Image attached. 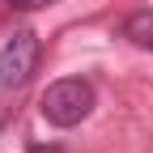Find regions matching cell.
<instances>
[{
    "mask_svg": "<svg viewBox=\"0 0 153 153\" xmlns=\"http://www.w3.org/2000/svg\"><path fill=\"white\" fill-rule=\"evenodd\" d=\"M47 4H55V0H9V9H17V13H34V9H47Z\"/></svg>",
    "mask_w": 153,
    "mask_h": 153,
    "instance_id": "4",
    "label": "cell"
},
{
    "mask_svg": "<svg viewBox=\"0 0 153 153\" xmlns=\"http://www.w3.org/2000/svg\"><path fill=\"white\" fill-rule=\"evenodd\" d=\"M123 38L136 43V47H145V51H153V9L132 13L128 22H123Z\"/></svg>",
    "mask_w": 153,
    "mask_h": 153,
    "instance_id": "3",
    "label": "cell"
},
{
    "mask_svg": "<svg viewBox=\"0 0 153 153\" xmlns=\"http://www.w3.org/2000/svg\"><path fill=\"white\" fill-rule=\"evenodd\" d=\"M38 55H43V43H38V34L30 30H17L4 51H0V85L4 89H17V85H26L34 68H38Z\"/></svg>",
    "mask_w": 153,
    "mask_h": 153,
    "instance_id": "2",
    "label": "cell"
},
{
    "mask_svg": "<svg viewBox=\"0 0 153 153\" xmlns=\"http://www.w3.org/2000/svg\"><path fill=\"white\" fill-rule=\"evenodd\" d=\"M38 106H43V119H47V123H55V128H76V123L94 111V85L81 81V76H64V81L47 85V94H43Z\"/></svg>",
    "mask_w": 153,
    "mask_h": 153,
    "instance_id": "1",
    "label": "cell"
},
{
    "mask_svg": "<svg viewBox=\"0 0 153 153\" xmlns=\"http://www.w3.org/2000/svg\"><path fill=\"white\" fill-rule=\"evenodd\" d=\"M30 153H64L60 145H30Z\"/></svg>",
    "mask_w": 153,
    "mask_h": 153,
    "instance_id": "5",
    "label": "cell"
}]
</instances>
